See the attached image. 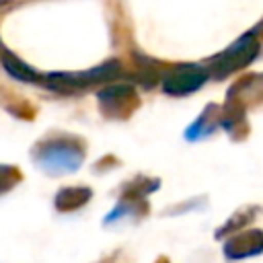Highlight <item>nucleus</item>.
<instances>
[{
    "label": "nucleus",
    "instance_id": "14",
    "mask_svg": "<svg viewBox=\"0 0 263 263\" xmlns=\"http://www.w3.org/2000/svg\"><path fill=\"white\" fill-rule=\"evenodd\" d=\"M2 51H4V49H2V43H0V53H2Z\"/></svg>",
    "mask_w": 263,
    "mask_h": 263
},
{
    "label": "nucleus",
    "instance_id": "2",
    "mask_svg": "<svg viewBox=\"0 0 263 263\" xmlns=\"http://www.w3.org/2000/svg\"><path fill=\"white\" fill-rule=\"evenodd\" d=\"M121 74L119 62L111 60L107 64H101L92 70H82V72H51L43 76V86L55 90V92H78L84 88H90L101 82H111Z\"/></svg>",
    "mask_w": 263,
    "mask_h": 263
},
{
    "label": "nucleus",
    "instance_id": "7",
    "mask_svg": "<svg viewBox=\"0 0 263 263\" xmlns=\"http://www.w3.org/2000/svg\"><path fill=\"white\" fill-rule=\"evenodd\" d=\"M257 103H263V72L245 76L242 80L232 84L226 95V105H234L240 109H247L249 105Z\"/></svg>",
    "mask_w": 263,
    "mask_h": 263
},
{
    "label": "nucleus",
    "instance_id": "6",
    "mask_svg": "<svg viewBox=\"0 0 263 263\" xmlns=\"http://www.w3.org/2000/svg\"><path fill=\"white\" fill-rule=\"evenodd\" d=\"M261 253H263V232L259 228H247V230L234 232L224 242V255L230 261L249 259Z\"/></svg>",
    "mask_w": 263,
    "mask_h": 263
},
{
    "label": "nucleus",
    "instance_id": "12",
    "mask_svg": "<svg viewBox=\"0 0 263 263\" xmlns=\"http://www.w3.org/2000/svg\"><path fill=\"white\" fill-rule=\"evenodd\" d=\"M255 212H257V208L255 205H249V208H242V210H238V212H234L232 216H230V220L224 224V226H220L218 228V232H216V238H222V236H226V234H234V232H240L253 218H255Z\"/></svg>",
    "mask_w": 263,
    "mask_h": 263
},
{
    "label": "nucleus",
    "instance_id": "4",
    "mask_svg": "<svg viewBox=\"0 0 263 263\" xmlns=\"http://www.w3.org/2000/svg\"><path fill=\"white\" fill-rule=\"evenodd\" d=\"M97 97H99L101 113L109 119H127L140 107L138 90L134 84H127V82L107 84L105 88L99 90Z\"/></svg>",
    "mask_w": 263,
    "mask_h": 263
},
{
    "label": "nucleus",
    "instance_id": "8",
    "mask_svg": "<svg viewBox=\"0 0 263 263\" xmlns=\"http://www.w3.org/2000/svg\"><path fill=\"white\" fill-rule=\"evenodd\" d=\"M222 115H224V109L220 105H208L201 115L185 129V138L191 140V142H197V140H203L208 138L210 134H214L218 127H222Z\"/></svg>",
    "mask_w": 263,
    "mask_h": 263
},
{
    "label": "nucleus",
    "instance_id": "5",
    "mask_svg": "<svg viewBox=\"0 0 263 263\" xmlns=\"http://www.w3.org/2000/svg\"><path fill=\"white\" fill-rule=\"evenodd\" d=\"M210 78V72L205 66H199V64H179L175 68H171L160 84H162V90L171 97H185V95H191L195 90H199L203 86V82Z\"/></svg>",
    "mask_w": 263,
    "mask_h": 263
},
{
    "label": "nucleus",
    "instance_id": "9",
    "mask_svg": "<svg viewBox=\"0 0 263 263\" xmlns=\"http://www.w3.org/2000/svg\"><path fill=\"white\" fill-rule=\"evenodd\" d=\"M0 62H2V66L6 70V74L12 76L14 80L29 82V84H41L43 82V76L37 70H33L29 64H25L21 58H16L10 51H2L0 53Z\"/></svg>",
    "mask_w": 263,
    "mask_h": 263
},
{
    "label": "nucleus",
    "instance_id": "13",
    "mask_svg": "<svg viewBox=\"0 0 263 263\" xmlns=\"http://www.w3.org/2000/svg\"><path fill=\"white\" fill-rule=\"evenodd\" d=\"M21 181V171L12 164H0V195L12 191Z\"/></svg>",
    "mask_w": 263,
    "mask_h": 263
},
{
    "label": "nucleus",
    "instance_id": "1",
    "mask_svg": "<svg viewBox=\"0 0 263 263\" xmlns=\"http://www.w3.org/2000/svg\"><path fill=\"white\" fill-rule=\"evenodd\" d=\"M84 142L70 134H49L31 150L35 166L49 175H68L78 171L84 162Z\"/></svg>",
    "mask_w": 263,
    "mask_h": 263
},
{
    "label": "nucleus",
    "instance_id": "3",
    "mask_svg": "<svg viewBox=\"0 0 263 263\" xmlns=\"http://www.w3.org/2000/svg\"><path fill=\"white\" fill-rule=\"evenodd\" d=\"M259 37L255 31H249L245 35H240L232 45H228L222 53L214 55L210 60V64L205 66L210 76L220 80V78H226L242 68H247L257 55H259Z\"/></svg>",
    "mask_w": 263,
    "mask_h": 263
},
{
    "label": "nucleus",
    "instance_id": "11",
    "mask_svg": "<svg viewBox=\"0 0 263 263\" xmlns=\"http://www.w3.org/2000/svg\"><path fill=\"white\" fill-rule=\"evenodd\" d=\"M160 187L158 179H148V177H136L129 183L121 187V199H146L152 191Z\"/></svg>",
    "mask_w": 263,
    "mask_h": 263
},
{
    "label": "nucleus",
    "instance_id": "15",
    "mask_svg": "<svg viewBox=\"0 0 263 263\" xmlns=\"http://www.w3.org/2000/svg\"><path fill=\"white\" fill-rule=\"evenodd\" d=\"M160 263H166V261H164V259H160Z\"/></svg>",
    "mask_w": 263,
    "mask_h": 263
},
{
    "label": "nucleus",
    "instance_id": "10",
    "mask_svg": "<svg viewBox=\"0 0 263 263\" xmlns=\"http://www.w3.org/2000/svg\"><path fill=\"white\" fill-rule=\"evenodd\" d=\"M92 197V191L88 187H64L55 193L53 205L58 212H74L88 203Z\"/></svg>",
    "mask_w": 263,
    "mask_h": 263
}]
</instances>
